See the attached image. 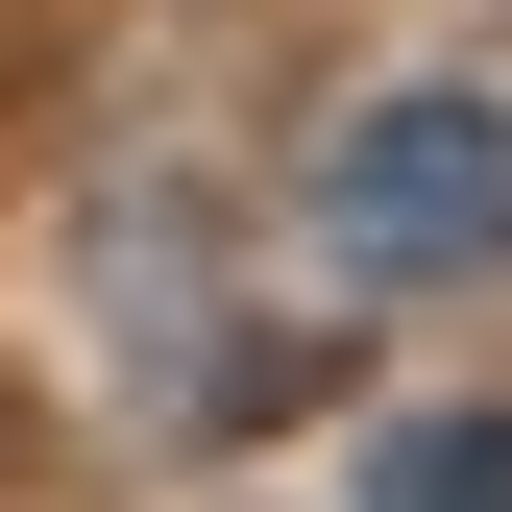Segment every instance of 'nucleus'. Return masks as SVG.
Listing matches in <instances>:
<instances>
[{
    "instance_id": "1",
    "label": "nucleus",
    "mask_w": 512,
    "mask_h": 512,
    "mask_svg": "<svg viewBox=\"0 0 512 512\" xmlns=\"http://www.w3.org/2000/svg\"><path fill=\"white\" fill-rule=\"evenodd\" d=\"M317 220L366 269H512V98H366L317 147Z\"/></svg>"
},
{
    "instance_id": "2",
    "label": "nucleus",
    "mask_w": 512,
    "mask_h": 512,
    "mask_svg": "<svg viewBox=\"0 0 512 512\" xmlns=\"http://www.w3.org/2000/svg\"><path fill=\"white\" fill-rule=\"evenodd\" d=\"M366 512H512V415H415L366 464Z\"/></svg>"
}]
</instances>
